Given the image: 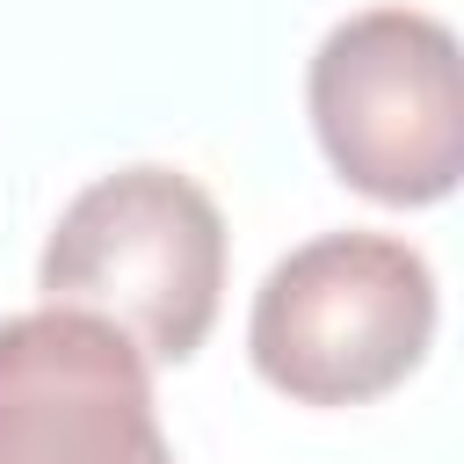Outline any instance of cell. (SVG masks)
<instances>
[{
	"mask_svg": "<svg viewBox=\"0 0 464 464\" xmlns=\"http://www.w3.org/2000/svg\"><path fill=\"white\" fill-rule=\"evenodd\" d=\"M44 304H72L138 341L145 362H188L225 297V218L181 167H116L87 181L36 261Z\"/></svg>",
	"mask_w": 464,
	"mask_h": 464,
	"instance_id": "cell-1",
	"label": "cell"
},
{
	"mask_svg": "<svg viewBox=\"0 0 464 464\" xmlns=\"http://www.w3.org/2000/svg\"><path fill=\"white\" fill-rule=\"evenodd\" d=\"M435 276L392 232H319L290 246L246 312L254 370L297 406H362L420 370Z\"/></svg>",
	"mask_w": 464,
	"mask_h": 464,
	"instance_id": "cell-2",
	"label": "cell"
},
{
	"mask_svg": "<svg viewBox=\"0 0 464 464\" xmlns=\"http://www.w3.org/2000/svg\"><path fill=\"white\" fill-rule=\"evenodd\" d=\"M319 152L370 203H442L464 174V80L450 22L362 7L326 29L304 72Z\"/></svg>",
	"mask_w": 464,
	"mask_h": 464,
	"instance_id": "cell-3",
	"label": "cell"
},
{
	"mask_svg": "<svg viewBox=\"0 0 464 464\" xmlns=\"http://www.w3.org/2000/svg\"><path fill=\"white\" fill-rule=\"evenodd\" d=\"M0 464H174L138 341L72 304L0 319Z\"/></svg>",
	"mask_w": 464,
	"mask_h": 464,
	"instance_id": "cell-4",
	"label": "cell"
}]
</instances>
